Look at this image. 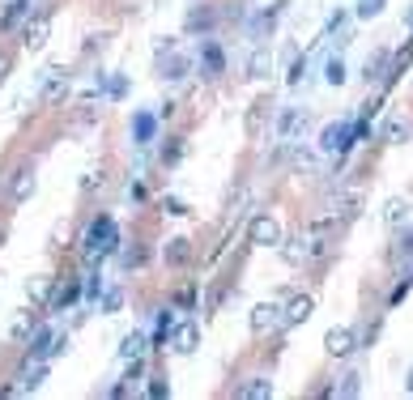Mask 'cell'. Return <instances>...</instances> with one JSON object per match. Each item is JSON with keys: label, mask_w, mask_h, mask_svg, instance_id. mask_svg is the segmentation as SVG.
I'll return each mask as SVG.
<instances>
[{"label": "cell", "mask_w": 413, "mask_h": 400, "mask_svg": "<svg viewBox=\"0 0 413 400\" xmlns=\"http://www.w3.org/2000/svg\"><path fill=\"white\" fill-rule=\"evenodd\" d=\"M145 392H149V396H167V392H171V387H167V383H162V379H153V383H149V387H145Z\"/></svg>", "instance_id": "cell-36"}, {"label": "cell", "mask_w": 413, "mask_h": 400, "mask_svg": "<svg viewBox=\"0 0 413 400\" xmlns=\"http://www.w3.org/2000/svg\"><path fill=\"white\" fill-rule=\"evenodd\" d=\"M30 196H34V170H30V166H22L18 175H13V200L22 205V200H30Z\"/></svg>", "instance_id": "cell-18"}, {"label": "cell", "mask_w": 413, "mask_h": 400, "mask_svg": "<svg viewBox=\"0 0 413 400\" xmlns=\"http://www.w3.org/2000/svg\"><path fill=\"white\" fill-rule=\"evenodd\" d=\"M328 396H363V375H358V371L341 375V383H337V387H328Z\"/></svg>", "instance_id": "cell-20"}, {"label": "cell", "mask_w": 413, "mask_h": 400, "mask_svg": "<svg viewBox=\"0 0 413 400\" xmlns=\"http://www.w3.org/2000/svg\"><path fill=\"white\" fill-rule=\"evenodd\" d=\"M90 188H102V170H90V175H85V192Z\"/></svg>", "instance_id": "cell-37"}, {"label": "cell", "mask_w": 413, "mask_h": 400, "mask_svg": "<svg viewBox=\"0 0 413 400\" xmlns=\"http://www.w3.org/2000/svg\"><path fill=\"white\" fill-rule=\"evenodd\" d=\"M153 132H158V120L145 116V111H136V116H132V137H136V145H149Z\"/></svg>", "instance_id": "cell-17"}, {"label": "cell", "mask_w": 413, "mask_h": 400, "mask_svg": "<svg viewBox=\"0 0 413 400\" xmlns=\"http://www.w3.org/2000/svg\"><path fill=\"white\" fill-rule=\"evenodd\" d=\"M26 332H34V315H30V311H22V315L13 319V328H9V336H13V340H22Z\"/></svg>", "instance_id": "cell-27"}, {"label": "cell", "mask_w": 413, "mask_h": 400, "mask_svg": "<svg viewBox=\"0 0 413 400\" xmlns=\"http://www.w3.org/2000/svg\"><path fill=\"white\" fill-rule=\"evenodd\" d=\"M162 209H167V213H175V217H183V213H188V205H183V200H175V196H167V200H162Z\"/></svg>", "instance_id": "cell-33"}, {"label": "cell", "mask_w": 413, "mask_h": 400, "mask_svg": "<svg viewBox=\"0 0 413 400\" xmlns=\"http://www.w3.org/2000/svg\"><path fill=\"white\" fill-rule=\"evenodd\" d=\"M247 239H251L255 247H281V226H277V217H269V213L251 217V226H247Z\"/></svg>", "instance_id": "cell-3"}, {"label": "cell", "mask_w": 413, "mask_h": 400, "mask_svg": "<svg viewBox=\"0 0 413 400\" xmlns=\"http://www.w3.org/2000/svg\"><path fill=\"white\" fill-rule=\"evenodd\" d=\"M43 375H47L43 366H34V371H26V383H22V387H30V392H34V387L43 383Z\"/></svg>", "instance_id": "cell-34"}, {"label": "cell", "mask_w": 413, "mask_h": 400, "mask_svg": "<svg viewBox=\"0 0 413 400\" xmlns=\"http://www.w3.org/2000/svg\"><path fill=\"white\" fill-rule=\"evenodd\" d=\"M73 298H77V281H56L47 294V311H64Z\"/></svg>", "instance_id": "cell-11"}, {"label": "cell", "mask_w": 413, "mask_h": 400, "mask_svg": "<svg viewBox=\"0 0 413 400\" xmlns=\"http://www.w3.org/2000/svg\"><path fill=\"white\" fill-rule=\"evenodd\" d=\"M120 307H124V290L115 285V290H107V294H102V311H107V315H115Z\"/></svg>", "instance_id": "cell-28"}, {"label": "cell", "mask_w": 413, "mask_h": 400, "mask_svg": "<svg viewBox=\"0 0 413 400\" xmlns=\"http://www.w3.org/2000/svg\"><path fill=\"white\" fill-rule=\"evenodd\" d=\"M388 69H392V55H388V51H379L375 60H367V81H379V77H388Z\"/></svg>", "instance_id": "cell-22"}, {"label": "cell", "mask_w": 413, "mask_h": 400, "mask_svg": "<svg viewBox=\"0 0 413 400\" xmlns=\"http://www.w3.org/2000/svg\"><path fill=\"white\" fill-rule=\"evenodd\" d=\"M400 256H413V230H409V235L400 239Z\"/></svg>", "instance_id": "cell-38"}, {"label": "cell", "mask_w": 413, "mask_h": 400, "mask_svg": "<svg viewBox=\"0 0 413 400\" xmlns=\"http://www.w3.org/2000/svg\"><path fill=\"white\" fill-rule=\"evenodd\" d=\"M384 13V0H358V18H375Z\"/></svg>", "instance_id": "cell-31"}, {"label": "cell", "mask_w": 413, "mask_h": 400, "mask_svg": "<svg viewBox=\"0 0 413 400\" xmlns=\"http://www.w3.org/2000/svg\"><path fill=\"white\" fill-rule=\"evenodd\" d=\"M162 260H167V264H188V260H192V247H188V239H171V243L162 247Z\"/></svg>", "instance_id": "cell-19"}, {"label": "cell", "mask_w": 413, "mask_h": 400, "mask_svg": "<svg viewBox=\"0 0 413 400\" xmlns=\"http://www.w3.org/2000/svg\"><path fill=\"white\" fill-rule=\"evenodd\" d=\"M265 69H269V55H265V51H255L251 60H247V77H265Z\"/></svg>", "instance_id": "cell-30"}, {"label": "cell", "mask_w": 413, "mask_h": 400, "mask_svg": "<svg viewBox=\"0 0 413 400\" xmlns=\"http://www.w3.org/2000/svg\"><path fill=\"white\" fill-rule=\"evenodd\" d=\"M354 340H358L354 328H332V332L324 336V350H328L332 358H349V354H354Z\"/></svg>", "instance_id": "cell-8"}, {"label": "cell", "mask_w": 413, "mask_h": 400, "mask_svg": "<svg viewBox=\"0 0 413 400\" xmlns=\"http://www.w3.org/2000/svg\"><path fill=\"white\" fill-rule=\"evenodd\" d=\"M405 387H409V392H413V371H409V379H405Z\"/></svg>", "instance_id": "cell-40"}, {"label": "cell", "mask_w": 413, "mask_h": 400, "mask_svg": "<svg viewBox=\"0 0 413 400\" xmlns=\"http://www.w3.org/2000/svg\"><path fill=\"white\" fill-rule=\"evenodd\" d=\"M171 328H175V315H171V311H158V336H153V340H158V350H167Z\"/></svg>", "instance_id": "cell-25"}, {"label": "cell", "mask_w": 413, "mask_h": 400, "mask_svg": "<svg viewBox=\"0 0 413 400\" xmlns=\"http://www.w3.org/2000/svg\"><path fill=\"white\" fill-rule=\"evenodd\" d=\"M302 128V106H286L277 116V137L281 141H294V132Z\"/></svg>", "instance_id": "cell-12"}, {"label": "cell", "mask_w": 413, "mask_h": 400, "mask_svg": "<svg viewBox=\"0 0 413 400\" xmlns=\"http://www.w3.org/2000/svg\"><path fill=\"white\" fill-rule=\"evenodd\" d=\"M30 358H47V354H60L64 350V336H56V328L47 324H34V336H30Z\"/></svg>", "instance_id": "cell-5"}, {"label": "cell", "mask_w": 413, "mask_h": 400, "mask_svg": "<svg viewBox=\"0 0 413 400\" xmlns=\"http://www.w3.org/2000/svg\"><path fill=\"white\" fill-rule=\"evenodd\" d=\"M167 345H171L175 354H192V350L200 345V328H196V324H175L171 336H167Z\"/></svg>", "instance_id": "cell-7"}, {"label": "cell", "mask_w": 413, "mask_h": 400, "mask_svg": "<svg viewBox=\"0 0 413 400\" xmlns=\"http://www.w3.org/2000/svg\"><path fill=\"white\" fill-rule=\"evenodd\" d=\"M324 81H328V85H341V81H345V64H341V55H332V60L324 64Z\"/></svg>", "instance_id": "cell-26"}, {"label": "cell", "mask_w": 413, "mask_h": 400, "mask_svg": "<svg viewBox=\"0 0 413 400\" xmlns=\"http://www.w3.org/2000/svg\"><path fill=\"white\" fill-rule=\"evenodd\" d=\"M183 73H188V60H183V55H171V60H162V73L158 77L162 81H179Z\"/></svg>", "instance_id": "cell-23"}, {"label": "cell", "mask_w": 413, "mask_h": 400, "mask_svg": "<svg viewBox=\"0 0 413 400\" xmlns=\"http://www.w3.org/2000/svg\"><path fill=\"white\" fill-rule=\"evenodd\" d=\"M115 243H120L115 221L111 217H94L90 230H85V239H81V251H85V260H102V256L115 251Z\"/></svg>", "instance_id": "cell-2"}, {"label": "cell", "mask_w": 413, "mask_h": 400, "mask_svg": "<svg viewBox=\"0 0 413 400\" xmlns=\"http://www.w3.org/2000/svg\"><path fill=\"white\" fill-rule=\"evenodd\" d=\"M5 77H9V55L0 51V81H5Z\"/></svg>", "instance_id": "cell-39"}, {"label": "cell", "mask_w": 413, "mask_h": 400, "mask_svg": "<svg viewBox=\"0 0 413 400\" xmlns=\"http://www.w3.org/2000/svg\"><path fill=\"white\" fill-rule=\"evenodd\" d=\"M47 294H51V277L30 281V298H34V303H47Z\"/></svg>", "instance_id": "cell-29"}, {"label": "cell", "mask_w": 413, "mask_h": 400, "mask_svg": "<svg viewBox=\"0 0 413 400\" xmlns=\"http://www.w3.org/2000/svg\"><path fill=\"white\" fill-rule=\"evenodd\" d=\"M354 137H358V124H328L320 132V149L324 153H345L354 145Z\"/></svg>", "instance_id": "cell-4"}, {"label": "cell", "mask_w": 413, "mask_h": 400, "mask_svg": "<svg viewBox=\"0 0 413 400\" xmlns=\"http://www.w3.org/2000/svg\"><path fill=\"white\" fill-rule=\"evenodd\" d=\"M273 328H281V307L277 303H260L251 311V332H273Z\"/></svg>", "instance_id": "cell-9"}, {"label": "cell", "mask_w": 413, "mask_h": 400, "mask_svg": "<svg viewBox=\"0 0 413 400\" xmlns=\"http://www.w3.org/2000/svg\"><path fill=\"white\" fill-rule=\"evenodd\" d=\"M239 396H243V400H269V396H273V379H265V375H251V379L239 387Z\"/></svg>", "instance_id": "cell-13"}, {"label": "cell", "mask_w": 413, "mask_h": 400, "mask_svg": "<svg viewBox=\"0 0 413 400\" xmlns=\"http://www.w3.org/2000/svg\"><path fill=\"white\" fill-rule=\"evenodd\" d=\"M409 120H400V116H392V120H384V128H379V141H388V145H400V141H409Z\"/></svg>", "instance_id": "cell-15"}, {"label": "cell", "mask_w": 413, "mask_h": 400, "mask_svg": "<svg viewBox=\"0 0 413 400\" xmlns=\"http://www.w3.org/2000/svg\"><path fill=\"white\" fill-rule=\"evenodd\" d=\"M337 217L328 213V217H320V221H312V226H307V230L290 243V247H281L286 251V260L290 264H307V260H316V256H324L328 251V226H332Z\"/></svg>", "instance_id": "cell-1"}, {"label": "cell", "mask_w": 413, "mask_h": 400, "mask_svg": "<svg viewBox=\"0 0 413 400\" xmlns=\"http://www.w3.org/2000/svg\"><path fill=\"white\" fill-rule=\"evenodd\" d=\"M188 26H192V30H209V26H214V13H192Z\"/></svg>", "instance_id": "cell-32"}, {"label": "cell", "mask_w": 413, "mask_h": 400, "mask_svg": "<svg viewBox=\"0 0 413 400\" xmlns=\"http://www.w3.org/2000/svg\"><path fill=\"white\" fill-rule=\"evenodd\" d=\"M200 60H204V69H209V77H218V73L226 69V60H222V51H218L214 43H204V47H200Z\"/></svg>", "instance_id": "cell-21"}, {"label": "cell", "mask_w": 413, "mask_h": 400, "mask_svg": "<svg viewBox=\"0 0 413 400\" xmlns=\"http://www.w3.org/2000/svg\"><path fill=\"white\" fill-rule=\"evenodd\" d=\"M38 98L51 106V102H64L69 98V73H56V69H47L43 73V85H38Z\"/></svg>", "instance_id": "cell-6"}, {"label": "cell", "mask_w": 413, "mask_h": 400, "mask_svg": "<svg viewBox=\"0 0 413 400\" xmlns=\"http://www.w3.org/2000/svg\"><path fill=\"white\" fill-rule=\"evenodd\" d=\"M405 217H409V205H405V200H388V209H384V221H388V226H400Z\"/></svg>", "instance_id": "cell-24"}, {"label": "cell", "mask_w": 413, "mask_h": 400, "mask_svg": "<svg viewBox=\"0 0 413 400\" xmlns=\"http://www.w3.org/2000/svg\"><path fill=\"white\" fill-rule=\"evenodd\" d=\"M302 73H307V60H298V64L290 69V85H298V81H302Z\"/></svg>", "instance_id": "cell-35"}, {"label": "cell", "mask_w": 413, "mask_h": 400, "mask_svg": "<svg viewBox=\"0 0 413 400\" xmlns=\"http://www.w3.org/2000/svg\"><path fill=\"white\" fill-rule=\"evenodd\" d=\"M145 350H149V336L145 332H128L124 340H120V358H145Z\"/></svg>", "instance_id": "cell-16"}, {"label": "cell", "mask_w": 413, "mask_h": 400, "mask_svg": "<svg viewBox=\"0 0 413 400\" xmlns=\"http://www.w3.org/2000/svg\"><path fill=\"white\" fill-rule=\"evenodd\" d=\"M47 30H51V18L38 13V18L22 30V43H26V47H43V43H47Z\"/></svg>", "instance_id": "cell-14"}, {"label": "cell", "mask_w": 413, "mask_h": 400, "mask_svg": "<svg viewBox=\"0 0 413 400\" xmlns=\"http://www.w3.org/2000/svg\"><path fill=\"white\" fill-rule=\"evenodd\" d=\"M307 315H312V298L298 294V298H290V303L281 307V328H294V324H302Z\"/></svg>", "instance_id": "cell-10"}]
</instances>
